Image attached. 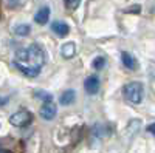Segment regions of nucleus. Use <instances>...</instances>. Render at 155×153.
<instances>
[{"label": "nucleus", "instance_id": "423d86ee", "mask_svg": "<svg viewBox=\"0 0 155 153\" xmlns=\"http://www.w3.org/2000/svg\"><path fill=\"white\" fill-rule=\"evenodd\" d=\"M121 62H123V65L127 68V70H130V71H135L138 68V62L137 59L129 53V51H123L121 53Z\"/></svg>", "mask_w": 155, "mask_h": 153}, {"label": "nucleus", "instance_id": "f3484780", "mask_svg": "<svg viewBox=\"0 0 155 153\" xmlns=\"http://www.w3.org/2000/svg\"><path fill=\"white\" fill-rule=\"evenodd\" d=\"M150 76H152V79L155 81V62L150 65Z\"/></svg>", "mask_w": 155, "mask_h": 153}, {"label": "nucleus", "instance_id": "1a4fd4ad", "mask_svg": "<svg viewBox=\"0 0 155 153\" xmlns=\"http://www.w3.org/2000/svg\"><path fill=\"white\" fill-rule=\"evenodd\" d=\"M61 54L64 59H71L76 56V45L73 42H67V43H64L62 48H61Z\"/></svg>", "mask_w": 155, "mask_h": 153}, {"label": "nucleus", "instance_id": "7ed1b4c3", "mask_svg": "<svg viewBox=\"0 0 155 153\" xmlns=\"http://www.w3.org/2000/svg\"><path fill=\"white\" fill-rule=\"evenodd\" d=\"M33 121V113L28 111L27 108H20L19 111L12 113L9 116V122L14 127H27Z\"/></svg>", "mask_w": 155, "mask_h": 153}, {"label": "nucleus", "instance_id": "6e6552de", "mask_svg": "<svg viewBox=\"0 0 155 153\" xmlns=\"http://www.w3.org/2000/svg\"><path fill=\"white\" fill-rule=\"evenodd\" d=\"M50 19V8L48 6H42L39 8L37 12L34 14V22L39 23V25H45Z\"/></svg>", "mask_w": 155, "mask_h": 153}, {"label": "nucleus", "instance_id": "f257e3e1", "mask_svg": "<svg viewBox=\"0 0 155 153\" xmlns=\"http://www.w3.org/2000/svg\"><path fill=\"white\" fill-rule=\"evenodd\" d=\"M47 62V53L44 46L39 43H31L27 48H22L17 51L14 57V63L20 73H23L28 78H36L41 73L42 67Z\"/></svg>", "mask_w": 155, "mask_h": 153}, {"label": "nucleus", "instance_id": "0eeeda50", "mask_svg": "<svg viewBox=\"0 0 155 153\" xmlns=\"http://www.w3.org/2000/svg\"><path fill=\"white\" fill-rule=\"evenodd\" d=\"M51 31L56 33V34H58V36H61V37H64V36H67V34L70 33V27H68V25H67L65 22L56 20V22L51 23Z\"/></svg>", "mask_w": 155, "mask_h": 153}, {"label": "nucleus", "instance_id": "f03ea898", "mask_svg": "<svg viewBox=\"0 0 155 153\" xmlns=\"http://www.w3.org/2000/svg\"><path fill=\"white\" fill-rule=\"evenodd\" d=\"M123 94H124L126 100H129L134 105H138L144 99V85L137 81L129 82L123 87Z\"/></svg>", "mask_w": 155, "mask_h": 153}, {"label": "nucleus", "instance_id": "ddd939ff", "mask_svg": "<svg viewBox=\"0 0 155 153\" xmlns=\"http://www.w3.org/2000/svg\"><path fill=\"white\" fill-rule=\"evenodd\" d=\"M64 2H65V8L70 9V11L78 9L79 5H81V0H64Z\"/></svg>", "mask_w": 155, "mask_h": 153}, {"label": "nucleus", "instance_id": "f8f14e48", "mask_svg": "<svg viewBox=\"0 0 155 153\" xmlns=\"http://www.w3.org/2000/svg\"><path fill=\"white\" fill-rule=\"evenodd\" d=\"M92 65H93L95 70H102V68L106 67V57H104V56H98V57H95L93 62H92Z\"/></svg>", "mask_w": 155, "mask_h": 153}, {"label": "nucleus", "instance_id": "a211bd4d", "mask_svg": "<svg viewBox=\"0 0 155 153\" xmlns=\"http://www.w3.org/2000/svg\"><path fill=\"white\" fill-rule=\"evenodd\" d=\"M0 153H11L9 150H5L3 147H0Z\"/></svg>", "mask_w": 155, "mask_h": 153}, {"label": "nucleus", "instance_id": "39448f33", "mask_svg": "<svg viewBox=\"0 0 155 153\" xmlns=\"http://www.w3.org/2000/svg\"><path fill=\"white\" fill-rule=\"evenodd\" d=\"M84 88H85V93L87 94H96L99 91V88H101V82L98 79V76L92 74V76H88V78L85 79L84 82Z\"/></svg>", "mask_w": 155, "mask_h": 153}, {"label": "nucleus", "instance_id": "9d476101", "mask_svg": "<svg viewBox=\"0 0 155 153\" xmlns=\"http://www.w3.org/2000/svg\"><path fill=\"white\" fill-rule=\"evenodd\" d=\"M76 99V93L74 90H67V91H64L59 97V102H61V105H71L73 102Z\"/></svg>", "mask_w": 155, "mask_h": 153}, {"label": "nucleus", "instance_id": "6ab92c4d", "mask_svg": "<svg viewBox=\"0 0 155 153\" xmlns=\"http://www.w3.org/2000/svg\"><path fill=\"white\" fill-rule=\"evenodd\" d=\"M0 104H2V102H0Z\"/></svg>", "mask_w": 155, "mask_h": 153}, {"label": "nucleus", "instance_id": "9b49d317", "mask_svg": "<svg viewBox=\"0 0 155 153\" xmlns=\"http://www.w3.org/2000/svg\"><path fill=\"white\" fill-rule=\"evenodd\" d=\"M14 33L17 36H28L31 33V27L27 23H22V25H17V27L14 28Z\"/></svg>", "mask_w": 155, "mask_h": 153}, {"label": "nucleus", "instance_id": "2eb2a0df", "mask_svg": "<svg viewBox=\"0 0 155 153\" xmlns=\"http://www.w3.org/2000/svg\"><path fill=\"white\" fill-rule=\"evenodd\" d=\"M140 11H141V6L140 5H135V6H130V8L126 9V12H129V14H132V12H134V14H138Z\"/></svg>", "mask_w": 155, "mask_h": 153}, {"label": "nucleus", "instance_id": "dca6fc26", "mask_svg": "<svg viewBox=\"0 0 155 153\" xmlns=\"http://www.w3.org/2000/svg\"><path fill=\"white\" fill-rule=\"evenodd\" d=\"M147 132H149L150 135H153V136H155V122H153V124H150V125H147Z\"/></svg>", "mask_w": 155, "mask_h": 153}, {"label": "nucleus", "instance_id": "4468645a", "mask_svg": "<svg viewBox=\"0 0 155 153\" xmlns=\"http://www.w3.org/2000/svg\"><path fill=\"white\" fill-rule=\"evenodd\" d=\"M34 97L42 99L44 102H47V100H53V96H51L50 93H47V91H36V93H34Z\"/></svg>", "mask_w": 155, "mask_h": 153}, {"label": "nucleus", "instance_id": "20e7f679", "mask_svg": "<svg viewBox=\"0 0 155 153\" xmlns=\"http://www.w3.org/2000/svg\"><path fill=\"white\" fill-rule=\"evenodd\" d=\"M56 113H58V107L53 100H47L42 104L41 107V116L45 119V121H51V119H54L56 116Z\"/></svg>", "mask_w": 155, "mask_h": 153}]
</instances>
